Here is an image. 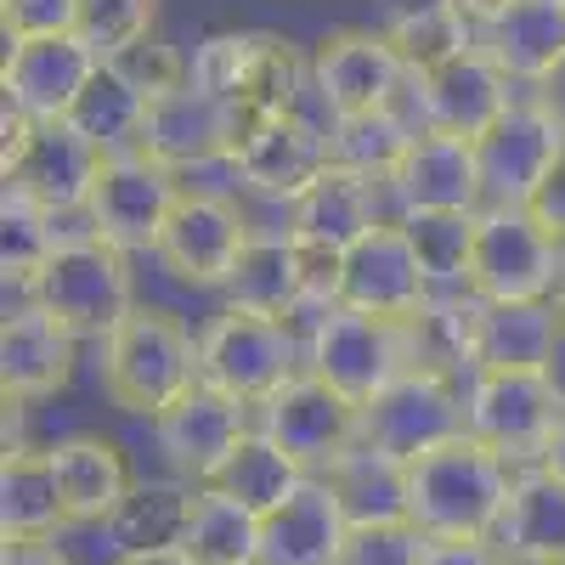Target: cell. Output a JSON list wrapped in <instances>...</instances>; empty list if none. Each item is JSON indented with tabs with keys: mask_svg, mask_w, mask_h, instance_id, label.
Wrapping results in <instances>:
<instances>
[{
	"mask_svg": "<svg viewBox=\"0 0 565 565\" xmlns=\"http://www.w3.org/2000/svg\"><path fill=\"white\" fill-rule=\"evenodd\" d=\"M306 373L328 380L340 396L367 407L380 391H391L407 373V334L402 317H367V311H322L306 345Z\"/></svg>",
	"mask_w": 565,
	"mask_h": 565,
	"instance_id": "8992f818",
	"label": "cell"
},
{
	"mask_svg": "<svg viewBox=\"0 0 565 565\" xmlns=\"http://www.w3.org/2000/svg\"><path fill=\"white\" fill-rule=\"evenodd\" d=\"M52 215L40 204H29L23 193H7L0 204V260H7V282H34V271L52 260Z\"/></svg>",
	"mask_w": 565,
	"mask_h": 565,
	"instance_id": "ab89813d",
	"label": "cell"
},
{
	"mask_svg": "<svg viewBox=\"0 0 565 565\" xmlns=\"http://www.w3.org/2000/svg\"><path fill=\"white\" fill-rule=\"evenodd\" d=\"M103 63L85 52L79 34H45V40H12L7 52V108L29 114V119H68L79 90L90 85Z\"/></svg>",
	"mask_w": 565,
	"mask_h": 565,
	"instance_id": "44dd1931",
	"label": "cell"
},
{
	"mask_svg": "<svg viewBox=\"0 0 565 565\" xmlns=\"http://www.w3.org/2000/svg\"><path fill=\"white\" fill-rule=\"evenodd\" d=\"M153 23H159V0H79L74 12V34L97 63H119L130 45L153 40Z\"/></svg>",
	"mask_w": 565,
	"mask_h": 565,
	"instance_id": "f35d334b",
	"label": "cell"
},
{
	"mask_svg": "<svg viewBox=\"0 0 565 565\" xmlns=\"http://www.w3.org/2000/svg\"><path fill=\"white\" fill-rule=\"evenodd\" d=\"M469 430V402L447 380H424V373H402L391 391H380L362 407V436L356 447L380 452L391 463H413L436 452L441 441Z\"/></svg>",
	"mask_w": 565,
	"mask_h": 565,
	"instance_id": "9c48e42d",
	"label": "cell"
},
{
	"mask_svg": "<svg viewBox=\"0 0 565 565\" xmlns=\"http://www.w3.org/2000/svg\"><path fill=\"white\" fill-rule=\"evenodd\" d=\"M526 210H532V221L548 232V238L565 244V148H559L554 164L543 170V181H537V193L526 199Z\"/></svg>",
	"mask_w": 565,
	"mask_h": 565,
	"instance_id": "ee69618b",
	"label": "cell"
},
{
	"mask_svg": "<svg viewBox=\"0 0 565 565\" xmlns=\"http://www.w3.org/2000/svg\"><path fill=\"white\" fill-rule=\"evenodd\" d=\"M226 306L232 311H249V317H271V322H289L306 300V266H300V244L282 232V238H260L249 232V244L238 255V266L226 271Z\"/></svg>",
	"mask_w": 565,
	"mask_h": 565,
	"instance_id": "f1b7e54d",
	"label": "cell"
},
{
	"mask_svg": "<svg viewBox=\"0 0 565 565\" xmlns=\"http://www.w3.org/2000/svg\"><path fill=\"white\" fill-rule=\"evenodd\" d=\"M0 565H74L63 554V543L52 537H7V554H0Z\"/></svg>",
	"mask_w": 565,
	"mask_h": 565,
	"instance_id": "bcb514c9",
	"label": "cell"
},
{
	"mask_svg": "<svg viewBox=\"0 0 565 565\" xmlns=\"http://www.w3.org/2000/svg\"><path fill=\"white\" fill-rule=\"evenodd\" d=\"M63 521L57 463L40 447H7L0 463V532L7 537H52Z\"/></svg>",
	"mask_w": 565,
	"mask_h": 565,
	"instance_id": "1f68e13d",
	"label": "cell"
},
{
	"mask_svg": "<svg viewBox=\"0 0 565 565\" xmlns=\"http://www.w3.org/2000/svg\"><path fill=\"white\" fill-rule=\"evenodd\" d=\"M380 204H373V181L334 164L322 170L306 193L289 204V238L300 249H328V255H345L356 249L373 226H380Z\"/></svg>",
	"mask_w": 565,
	"mask_h": 565,
	"instance_id": "603a6c76",
	"label": "cell"
},
{
	"mask_svg": "<svg viewBox=\"0 0 565 565\" xmlns=\"http://www.w3.org/2000/svg\"><path fill=\"white\" fill-rule=\"evenodd\" d=\"M554 565H565V559H554Z\"/></svg>",
	"mask_w": 565,
	"mask_h": 565,
	"instance_id": "11a10c76",
	"label": "cell"
},
{
	"mask_svg": "<svg viewBox=\"0 0 565 565\" xmlns=\"http://www.w3.org/2000/svg\"><path fill=\"white\" fill-rule=\"evenodd\" d=\"M175 199H181L175 170L153 164L148 153H114V159H103V175L90 186L85 210L97 221L103 244H114L125 255V249H153L159 244Z\"/></svg>",
	"mask_w": 565,
	"mask_h": 565,
	"instance_id": "4fadbf2b",
	"label": "cell"
},
{
	"mask_svg": "<svg viewBox=\"0 0 565 565\" xmlns=\"http://www.w3.org/2000/svg\"><path fill=\"white\" fill-rule=\"evenodd\" d=\"M380 12H385V29H391V23H418V18L458 12V0H380Z\"/></svg>",
	"mask_w": 565,
	"mask_h": 565,
	"instance_id": "c3c4849f",
	"label": "cell"
},
{
	"mask_svg": "<svg viewBox=\"0 0 565 565\" xmlns=\"http://www.w3.org/2000/svg\"><path fill=\"white\" fill-rule=\"evenodd\" d=\"M193 498L186 487H159V481H136L130 498L119 503V514L108 521L114 554H164L181 548L186 521H193Z\"/></svg>",
	"mask_w": 565,
	"mask_h": 565,
	"instance_id": "d6a6232c",
	"label": "cell"
},
{
	"mask_svg": "<svg viewBox=\"0 0 565 565\" xmlns=\"http://www.w3.org/2000/svg\"><path fill=\"white\" fill-rule=\"evenodd\" d=\"M565 334V306L559 300H481L476 328V373H548Z\"/></svg>",
	"mask_w": 565,
	"mask_h": 565,
	"instance_id": "484cf974",
	"label": "cell"
},
{
	"mask_svg": "<svg viewBox=\"0 0 565 565\" xmlns=\"http://www.w3.org/2000/svg\"><path fill=\"white\" fill-rule=\"evenodd\" d=\"M181 554L193 565H260V514L204 487L193 498V521H186Z\"/></svg>",
	"mask_w": 565,
	"mask_h": 565,
	"instance_id": "e575fe53",
	"label": "cell"
},
{
	"mask_svg": "<svg viewBox=\"0 0 565 565\" xmlns=\"http://www.w3.org/2000/svg\"><path fill=\"white\" fill-rule=\"evenodd\" d=\"M424 300H430V277H424L402 221H380L356 249H345V282H340L345 311L413 317Z\"/></svg>",
	"mask_w": 565,
	"mask_h": 565,
	"instance_id": "d6986e66",
	"label": "cell"
},
{
	"mask_svg": "<svg viewBox=\"0 0 565 565\" xmlns=\"http://www.w3.org/2000/svg\"><path fill=\"white\" fill-rule=\"evenodd\" d=\"M509 554L503 548H492V537L487 543H430L424 548V565H503Z\"/></svg>",
	"mask_w": 565,
	"mask_h": 565,
	"instance_id": "f6af8a7d",
	"label": "cell"
},
{
	"mask_svg": "<svg viewBox=\"0 0 565 565\" xmlns=\"http://www.w3.org/2000/svg\"><path fill=\"white\" fill-rule=\"evenodd\" d=\"M300 45L282 40L271 29H244V34H210L193 52V85L210 90L215 103L232 108V119L244 125V136L260 119L295 114L300 90Z\"/></svg>",
	"mask_w": 565,
	"mask_h": 565,
	"instance_id": "3957f363",
	"label": "cell"
},
{
	"mask_svg": "<svg viewBox=\"0 0 565 565\" xmlns=\"http://www.w3.org/2000/svg\"><path fill=\"white\" fill-rule=\"evenodd\" d=\"M108 565H193L181 548H164V554H114Z\"/></svg>",
	"mask_w": 565,
	"mask_h": 565,
	"instance_id": "816d5d0a",
	"label": "cell"
},
{
	"mask_svg": "<svg viewBox=\"0 0 565 565\" xmlns=\"http://www.w3.org/2000/svg\"><path fill=\"white\" fill-rule=\"evenodd\" d=\"M476 328H481V300L476 295H430L413 317H402L407 373L447 380V385H452L458 367L476 373Z\"/></svg>",
	"mask_w": 565,
	"mask_h": 565,
	"instance_id": "f546056e",
	"label": "cell"
},
{
	"mask_svg": "<svg viewBox=\"0 0 565 565\" xmlns=\"http://www.w3.org/2000/svg\"><path fill=\"white\" fill-rule=\"evenodd\" d=\"M57 463V487H63V521L68 526H108L119 503L130 498L136 476H130V463L119 452V441L108 436H63L57 447H45Z\"/></svg>",
	"mask_w": 565,
	"mask_h": 565,
	"instance_id": "d4e9b609",
	"label": "cell"
},
{
	"mask_svg": "<svg viewBox=\"0 0 565 565\" xmlns=\"http://www.w3.org/2000/svg\"><path fill=\"white\" fill-rule=\"evenodd\" d=\"M476 52L503 79H543L565 57V0H514L487 29H476Z\"/></svg>",
	"mask_w": 565,
	"mask_h": 565,
	"instance_id": "83f0119b",
	"label": "cell"
},
{
	"mask_svg": "<svg viewBox=\"0 0 565 565\" xmlns=\"http://www.w3.org/2000/svg\"><path fill=\"white\" fill-rule=\"evenodd\" d=\"M74 345L79 340L40 306L7 311V328H0V385H7V402H34V396L63 391L74 373Z\"/></svg>",
	"mask_w": 565,
	"mask_h": 565,
	"instance_id": "4316f807",
	"label": "cell"
},
{
	"mask_svg": "<svg viewBox=\"0 0 565 565\" xmlns=\"http://www.w3.org/2000/svg\"><path fill=\"white\" fill-rule=\"evenodd\" d=\"M328 148H334V164H345L367 181H391L402 153L413 148V130L396 114H356V119H334Z\"/></svg>",
	"mask_w": 565,
	"mask_h": 565,
	"instance_id": "74e56055",
	"label": "cell"
},
{
	"mask_svg": "<svg viewBox=\"0 0 565 565\" xmlns=\"http://www.w3.org/2000/svg\"><path fill=\"white\" fill-rule=\"evenodd\" d=\"M29 306H40L52 322H63L74 340H108L136 311L125 255L103 238L52 249V260H45L29 282Z\"/></svg>",
	"mask_w": 565,
	"mask_h": 565,
	"instance_id": "5b68a950",
	"label": "cell"
},
{
	"mask_svg": "<svg viewBox=\"0 0 565 565\" xmlns=\"http://www.w3.org/2000/svg\"><path fill=\"white\" fill-rule=\"evenodd\" d=\"M565 244L532 221V210H481L476 255H469V295L503 306V300H548L559 289Z\"/></svg>",
	"mask_w": 565,
	"mask_h": 565,
	"instance_id": "52a82bcc",
	"label": "cell"
},
{
	"mask_svg": "<svg viewBox=\"0 0 565 565\" xmlns=\"http://www.w3.org/2000/svg\"><path fill=\"white\" fill-rule=\"evenodd\" d=\"M548 380H554V391L565 396V334H559V351H554V362H548Z\"/></svg>",
	"mask_w": 565,
	"mask_h": 565,
	"instance_id": "f5cc1de1",
	"label": "cell"
},
{
	"mask_svg": "<svg viewBox=\"0 0 565 565\" xmlns=\"http://www.w3.org/2000/svg\"><path fill=\"white\" fill-rule=\"evenodd\" d=\"M103 159L68 119H29L7 108L0 119V170L7 193H23L45 215H68L90 204V186L103 175Z\"/></svg>",
	"mask_w": 565,
	"mask_h": 565,
	"instance_id": "277c9868",
	"label": "cell"
},
{
	"mask_svg": "<svg viewBox=\"0 0 565 565\" xmlns=\"http://www.w3.org/2000/svg\"><path fill=\"white\" fill-rule=\"evenodd\" d=\"M141 119H148V97L114 68L103 63L97 74H90V85L79 90V103L68 114V125L90 141L97 153H136V136H141Z\"/></svg>",
	"mask_w": 565,
	"mask_h": 565,
	"instance_id": "836d02e7",
	"label": "cell"
},
{
	"mask_svg": "<svg viewBox=\"0 0 565 565\" xmlns=\"http://www.w3.org/2000/svg\"><path fill=\"white\" fill-rule=\"evenodd\" d=\"M232 170L244 175L249 193L295 204L322 170H334V148H328V130H317V125L295 108V114L260 119V125L238 141Z\"/></svg>",
	"mask_w": 565,
	"mask_h": 565,
	"instance_id": "e0dca14e",
	"label": "cell"
},
{
	"mask_svg": "<svg viewBox=\"0 0 565 565\" xmlns=\"http://www.w3.org/2000/svg\"><path fill=\"white\" fill-rule=\"evenodd\" d=\"M260 430L289 452L306 476H328L340 458H351L356 436H362V407L351 396H340L317 373H295L271 402H266V424Z\"/></svg>",
	"mask_w": 565,
	"mask_h": 565,
	"instance_id": "30bf717a",
	"label": "cell"
},
{
	"mask_svg": "<svg viewBox=\"0 0 565 565\" xmlns=\"http://www.w3.org/2000/svg\"><path fill=\"white\" fill-rule=\"evenodd\" d=\"M238 141H244V125L232 119V108L186 79V85H175V90H164V97L148 103L136 153H148L164 170H193V164L232 159Z\"/></svg>",
	"mask_w": 565,
	"mask_h": 565,
	"instance_id": "5bb4252c",
	"label": "cell"
},
{
	"mask_svg": "<svg viewBox=\"0 0 565 565\" xmlns=\"http://www.w3.org/2000/svg\"><path fill=\"white\" fill-rule=\"evenodd\" d=\"M469 436L487 441L498 458H526L548 447L554 424L565 418V396L548 373H476L469 385Z\"/></svg>",
	"mask_w": 565,
	"mask_h": 565,
	"instance_id": "8fae6325",
	"label": "cell"
},
{
	"mask_svg": "<svg viewBox=\"0 0 565 565\" xmlns=\"http://www.w3.org/2000/svg\"><path fill=\"white\" fill-rule=\"evenodd\" d=\"M543 469L565 481V418L554 424V436H548V447H543Z\"/></svg>",
	"mask_w": 565,
	"mask_h": 565,
	"instance_id": "f907efd6",
	"label": "cell"
},
{
	"mask_svg": "<svg viewBox=\"0 0 565 565\" xmlns=\"http://www.w3.org/2000/svg\"><path fill=\"white\" fill-rule=\"evenodd\" d=\"M306 481H311V476H306V469L282 452L266 430H249L244 447L221 463V476H215L210 487L226 492V498H238V503L255 509V514H271L277 503H289Z\"/></svg>",
	"mask_w": 565,
	"mask_h": 565,
	"instance_id": "d590c367",
	"label": "cell"
},
{
	"mask_svg": "<svg viewBox=\"0 0 565 565\" xmlns=\"http://www.w3.org/2000/svg\"><path fill=\"white\" fill-rule=\"evenodd\" d=\"M79 0H0V23L12 40H45V34H74Z\"/></svg>",
	"mask_w": 565,
	"mask_h": 565,
	"instance_id": "7bdbcfd3",
	"label": "cell"
},
{
	"mask_svg": "<svg viewBox=\"0 0 565 565\" xmlns=\"http://www.w3.org/2000/svg\"><path fill=\"white\" fill-rule=\"evenodd\" d=\"M345 537H351V514L334 481L311 476L289 503L260 514V565H340Z\"/></svg>",
	"mask_w": 565,
	"mask_h": 565,
	"instance_id": "7402d4cb",
	"label": "cell"
},
{
	"mask_svg": "<svg viewBox=\"0 0 565 565\" xmlns=\"http://www.w3.org/2000/svg\"><path fill=\"white\" fill-rule=\"evenodd\" d=\"M317 97L334 119H356V114H391L396 90L407 79L396 45L385 40V29H334L317 40Z\"/></svg>",
	"mask_w": 565,
	"mask_h": 565,
	"instance_id": "7c38bea8",
	"label": "cell"
},
{
	"mask_svg": "<svg viewBox=\"0 0 565 565\" xmlns=\"http://www.w3.org/2000/svg\"><path fill=\"white\" fill-rule=\"evenodd\" d=\"M391 193L402 199V215H481V164L476 141L424 130L402 153Z\"/></svg>",
	"mask_w": 565,
	"mask_h": 565,
	"instance_id": "ffe728a7",
	"label": "cell"
},
{
	"mask_svg": "<svg viewBox=\"0 0 565 565\" xmlns=\"http://www.w3.org/2000/svg\"><path fill=\"white\" fill-rule=\"evenodd\" d=\"M295 340H289V322H271V317H249V311H221L204 340H199V380L249 402H271L282 385L295 380Z\"/></svg>",
	"mask_w": 565,
	"mask_h": 565,
	"instance_id": "ba28073f",
	"label": "cell"
},
{
	"mask_svg": "<svg viewBox=\"0 0 565 565\" xmlns=\"http://www.w3.org/2000/svg\"><path fill=\"white\" fill-rule=\"evenodd\" d=\"M244 244H249V221L238 215V204H226L215 193H181L153 255L170 277L193 282V289H210V282H226Z\"/></svg>",
	"mask_w": 565,
	"mask_h": 565,
	"instance_id": "2e32d148",
	"label": "cell"
},
{
	"mask_svg": "<svg viewBox=\"0 0 565 565\" xmlns=\"http://www.w3.org/2000/svg\"><path fill=\"white\" fill-rule=\"evenodd\" d=\"M559 306H565V260H559Z\"/></svg>",
	"mask_w": 565,
	"mask_h": 565,
	"instance_id": "db71d44e",
	"label": "cell"
},
{
	"mask_svg": "<svg viewBox=\"0 0 565 565\" xmlns=\"http://www.w3.org/2000/svg\"><path fill=\"white\" fill-rule=\"evenodd\" d=\"M97 385L119 413L159 418L170 402H181L199 385V340L186 334V322L175 311L136 306L103 340Z\"/></svg>",
	"mask_w": 565,
	"mask_h": 565,
	"instance_id": "7a4b0ae2",
	"label": "cell"
},
{
	"mask_svg": "<svg viewBox=\"0 0 565 565\" xmlns=\"http://www.w3.org/2000/svg\"><path fill=\"white\" fill-rule=\"evenodd\" d=\"M514 7V0H458V18L469 23V34H476V29H487L498 12H509Z\"/></svg>",
	"mask_w": 565,
	"mask_h": 565,
	"instance_id": "681fc988",
	"label": "cell"
},
{
	"mask_svg": "<svg viewBox=\"0 0 565 565\" xmlns=\"http://www.w3.org/2000/svg\"><path fill=\"white\" fill-rule=\"evenodd\" d=\"M514 476L476 436H452L436 452L402 463V514L430 543H487L503 526Z\"/></svg>",
	"mask_w": 565,
	"mask_h": 565,
	"instance_id": "6da1fadb",
	"label": "cell"
},
{
	"mask_svg": "<svg viewBox=\"0 0 565 565\" xmlns=\"http://www.w3.org/2000/svg\"><path fill=\"white\" fill-rule=\"evenodd\" d=\"M565 148V136L537 114V103H514L481 141H476V164H481V204L487 210H526L537 193L543 170Z\"/></svg>",
	"mask_w": 565,
	"mask_h": 565,
	"instance_id": "ac0fdd59",
	"label": "cell"
},
{
	"mask_svg": "<svg viewBox=\"0 0 565 565\" xmlns=\"http://www.w3.org/2000/svg\"><path fill=\"white\" fill-rule=\"evenodd\" d=\"M114 68H119V74H125V79L141 90V97H148V103L193 79V63H181L175 45H159V40H141V45H130V52H125Z\"/></svg>",
	"mask_w": 565,
	"mask_h": 565,
	"instance_id": "b9f144b4",
	"label": "cell"
},
{
	"mask_svg": "<svg viewBox=\"0 0 565 565\" xmlns=\"http://www.w3.org/2000/svg\"><path fill=\"white\" fill-rule=\"evenodd\" d=\"M424 537L407 514H385V521H351V537L340 548V565H424Z\"/></svg>",
	"mask_w": 565,
	"mask_h": 565,
	"instance_id": "60d3db41",
	"label": "cell"
},
{
	"mask_svg": "<svg viewBox=\"0 0 565 565\" xmlns=\"http://www.w3.org/2000/svg\"><path fill=\"white\" fill-rule=\"evenodd\" d=\"M244 436H249L244 402L204 385V380L153 418V441H159L164 463L181 481H204V487L221 476V463L244 447Z\"/></svg>",
	"mask_w": 565,
	"mask_h": 565,
	"instance_id": "9a60e30c",
	"label": "cell"
},
{
	"mask_svg": "<svg viewBox=\"0 0 565 565\" xmlns=\"http://www.w3.org/2000/svg\"><path fill=\"white\" fill-rule=\"evenodd\" d=\"M532 103H537V114H543V119H548V125L565 136V57H559V63H554L543 79H537Z\"/></svg>",
	"mask_w": 565,
	"mask_h": 565,
	"instance_id": "7dc6e473",
	"label": "cell"
},
{
	"mask_svg": "<svg viewBox=\"0 0 565 565\" xmlns=\"http://www.w3.org/2000/svg\"><path fill=\"white\" fill-rule=\"evenodd\" d=\"M424 85V114H430V130L441 136H463V141H481L514 103H509V79L469 45V52L447 57L441 68L418 74Z\"/></svg>",
	"mask_w": 565,
	"mask_h": 565,
	"instance_id": "cb8c5ba5",
	"label": "cell"
},
{
	"mask_svg": "<svg viewBox=\"0 0 565 565\" xmlns=\"http://www.w3.org/2000/svg\"><path fill=\"white\" fill-rule=\"evenodd\" d=\"M498 548L521 565H554L565 559V481L548 476L537 463L532 476L514 481L503 526H498Z\"/></svg>",
	"mask_w": 565,
	"mask_h": 565,
	"instance_id": "4dcf8cb0",
	"label": "cell"
},
{
	"mask_svg": "<svg viewBox=\"0 0 565 565\" xmlns=\"http://www.w3.org/2000/svg\"><path fill=\"white\" fill-rule=\"evenodd\" d=\"M402 226L430 277V295H469V255H476L481 215H402Z\"/></svg>",
	"mask_w": 565,
	"mask_h": 565,
	"instance_id": "8d00e7d4",
	"label": "cell"
}]
</instances>
